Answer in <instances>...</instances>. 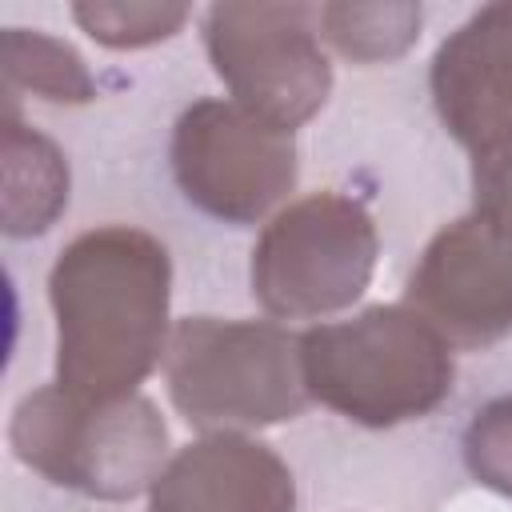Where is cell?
<instances>
[{
	"instance_id": "obj_1",
	"label": "cell",
	"mask_w": 512,
	"mask_h": 512,
	"mask_svg": "<svg viewBox=\"0 0 512 512\" xmlns=\"http://www.w3.org/2000/svg\"><path fill=\"white\" fill-rule=\"evenodd\" d=\"M168 248L128 224L80 232L48 272L56 384L80 400H124L168 352Z\"/></svg>"
},
{
	"instance_id": "obj_2",
	"label": "cell",
	"mask_w": 512,
	"mask_h": 512,
	"mask_svg": "<svg viewBox=\"0 0 512 512\" xmlns=\"http://www.w3.org/2000/svg\"><path fill=\"white\" fill-rule=\"evenodd\" d=\"M308 400L392 428L428 416L452 392V344L408 304H376L352 320L316 324L300 336Z\"/></svg>"
},
{
	"instance_id": "obj_3",
	"label": "cell",
	"mask_w": 512,
	"mask_h": 512,
	"mask_svg": "<svg viewBox=\"0 0 512 512\" xmlns=\"http://www.w3.org/2000/svg\"><path fill=\"white\" fill-rule=\"evenodd\" d=\"M164 376L172 404L196 428H260L292 420L308 404L300 336L272 320H180Z\"/></svg>"
},
{
	"instance_id": "obj_4",
	"label": "cell",
	"mask_w": 512,
	"mask_h": 512,
	"mask_svg": "<svg viewBox=\"0 0 512 512\" xmlns=\"http://www.w3.org/2000/svg\"><path fill=\"white\" fill-rule=\"evenodd\" d=\"M8 440L52 484L100 500H128L152 488L168 456V428L144 396L80 400L60 384L36 388L16 404Z\"/></svg>"
},
{
	"instance_id": "obj_5",
	"label": "cell",
	"mask_w": 512,
	"mask_h": 512,
	"mask_svg": "<svg viewBox=\"0 0 512 512\" xmlns=\"http://www.w3.org/2000/svg\"><path fill=\"white\" fill-rule=\"evenodd\" d=\"M376 248V224L356 200L312 192L264 224L252 248V296L276 320L340 312L368 288Z\"/></svg>"
},
{
	"instance_id": "obj_6",
	"label": "cell",
	"mask_w": 512,
	"mask_h": 512,
	"mask_svg": "<svg viewBox=\"0 0 512 512\" xmlns=\"http://www.w3.org/2000/svg\"><path fill=\"white\" fill-rule=\"evenodd\" d=\"M316 8L304 4H212L204 44L216 76L252 116L292 132L332 88L316 36Z\"/></svg>"
},
{
	"instance_id": "obj_7",
	"label": "cell",
	"mask_w": 512,
	"mask_h": 512,
	"mask_svg": "<svg viewBox=\"0 0 512 512\" xmlns=\"http://www.w3.org/2000/svg\"><path fill=\"white\" fill-rule=\"evenodd\" d=\"M172 172L208 216L252 224L296 184V144L236 100H196L176 120Z\"/></svg>"
},
{
	"instance_id": "obj_8",
	"label": "cell",
	"mask_w": 512,
	"mask_h": 512,
	"mask_svg": "<svg viewBox=\"0 0 512 512\" xmlns=\"http://www.w3.org/2000/svg\"><path fill=\"white\" fill-rule=\"evenodd\" d=\"M408 308L452 348H484L512 332V236L480 212L440 228L408 280Z\"/></svg>"
},
{
	"instance_id": "obj_9",
	"label": "cell",
	"mask_w": 512,
	"mask_h": 512,
	"mask_svg": "<svg viewBox=\"0 0 512 512\" xmlns=\"http://www.w3.org/2000/svg\"><path fill=\"white\" fill-rule=\"evenodd\" d=\"M432 96L472 156L512 140V4L480 8L436 48Z\"/></svg>"
},
{
	"instance_id": "obj_10",
	"label": "cell",
	"mask_w": 512,
	"mask_h": 512,
	"mask_svg": "<svg viewBox=\"0 0 512 512\" xmlns=\"http://www.w3.org/2000/svg\"><path fill=\"white\" fill-rule=\"evenodd\" d=\"M296 480L260 440L212 432L180 448L152 484L148 512H292Z\"/></svg>"
},
{
	"instance_id": "obj_11",
	"label": "cell",
	"mask_w": 512,
	"mask_h": 512,
	"mask_svg": "<svg viewBox=\"0 0 512 512\" xmlns=\"http://www.w3.org/2000/svg\"><path fill=\"white\" fill-rule=\"evenodd\" d=\"M68 204V164L60 148L36 128L20 124L8 104L4 116V232L36 236Z\"/></svg>"
},
{
	"instance_id": "obj_12",
	"label": "cell",
	"mask_w": 512,
	"mask_h": 512,
	"mask_svg": "<svg viewBox=\"0 0 512 512\" xmlns=\"http://www.w3.org/2000/svg\"><path fill=\"white\" fill-rule=\"evenodd\" d=\"M4 76H8V96H16L20 88L52 104H84L96 96L84 60L64 40L28 28L4 32Z\"/></svg>"
},
{
	"instance_id": "obj_13",
	"label": "cell",
	"mask_w": 512,
	"mask_h": 512,
	"mask_svg": "<svg viewBox=\"0 0 512 512\" xmlns=\"http://www.w3.org/2000/svg\"><path fill=\"white\" fill-rule=\"evenodd\" d=\"M324 36L352 60H388V56H400L412 40H416V28H420V8L412 4H372V8H360V4H328L316 12Z\"/></svg>"
},
{
	"instance_id": "obj_14",
	"label": "cell",
	"mask_w": 512,
	"mask_h": 512,
	"mask_svg": "<svg viewBox=\"0 0 512 512\" xmlns=\"http://www.w3.org/2000/svg\"><path fill=\"white\" fill-rule=\"evenodd\" d=\"M72 16L108 48H140L172 36L184 24V8H152V4H76Z\"/></svg>"
},
{
	"instance_id": "obj_15",
	"label": "cell",
	"mask_w": 512,
	"mask_h": 512,
	"mask_svg": "<svg viewBox=\"0 0 512 512\" xmlns=\"http://www.w3.org/2000/svg\"><path fill=\"white\" fill-rule=\"evenodd\" d=\"M464 460L480 484L512 496V396H500L476 412L464 432Z\"/></svg>"
},
{
	"instance_id": "obj_16",
	"label": "cell",
	"mask_w": 512,
	"mask_h": 512,
	"mask_svg": "<svg viewBox=\"0 0 512 512\" xmlns=\"http://www.w3.org/2000/svg\"><path fill=\"white\" fill-rule=\"evenodd\" d=\"M472 188L476 212L512 236V140L472 156Z\"/></svg>"
}]
</instances>
